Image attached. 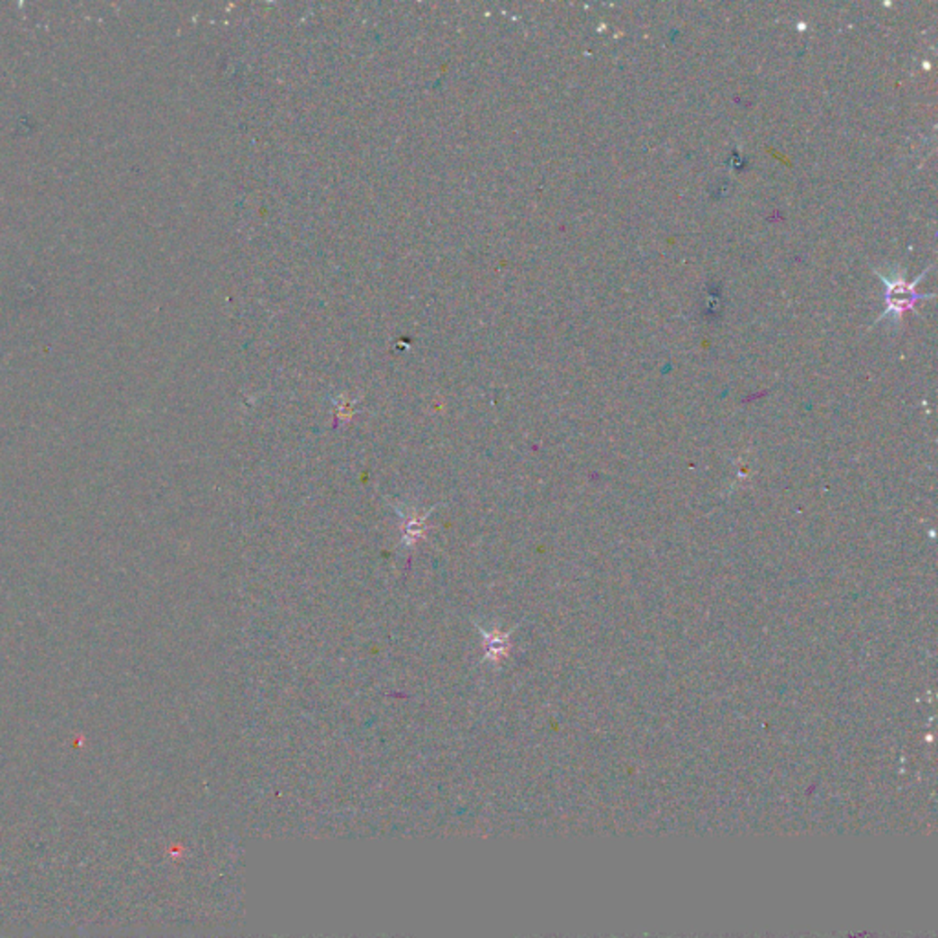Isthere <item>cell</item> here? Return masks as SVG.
I'll return each instance as SVG.
<instances>
[{
	"label": "cell",
	"instance_id": "cell-1",
	"mask_svg": "<svg viewBox=\"0 0 938 938\" xmlns=\"http://www.w3.org/2000/svg\"><path fill=\"white\" fill-rule=\"evenodd\" d=\"M878 275H879V279H881L885 284H888V293H885V297H888V308H885V311H883V314L879 316V320L888 318V316H895V318L900 320L904 311L911 310V308H913L920 299H927V297H931V295H920V293H916V290H915L916 284L920 283V279H922L925 274H922V275H920L918 279H915L913 283L904 281V279H900V277H889V275L879 274V272H878Z\"/></svg>",
	"mask_w": 938,
	"mask_h": 938
},
{
	"label": "cell",
	"instance_id": "cell-2",
	"mask_svg": "<svg viewBox=\"0 0 938 938\" xmlns=\"http://www.w3.org/2000/svg\"><path fill=\"white\" fill-rule=\"evenodd\" d=\"M437 506L438 504H435L433 508H429L422 515L416 510H405V508L401 510L400 504L394 506L396 513L401 519V545L403 546L410 548V546H414V543H419V539L424 537V534L428 530V519L437 510Z\"/></svg>",
	"mask_w": 938,
	"mask_h": 938
},
{
	"label": "cell",
	"instance_id": "cell-3",
	"mask_svg": "<svg viewBox=\"0 0 938 938\" xmlns=\"http://www.w3.org/2000/svg\"><path fill=\"white\" fill-rule=\"evenodd\" d=\"M475 627L479 629V633L484 638L486 660L492 662V663L501 662L508 654V635L510 633L504 635V633H497V631H486L484 627H481V625H477V623H475Z\"/></svg>",
	"mask_w": 938,
	"mask_h": 938
}]
</instances>
